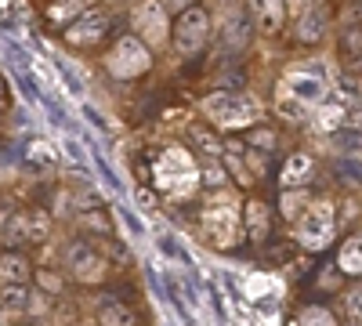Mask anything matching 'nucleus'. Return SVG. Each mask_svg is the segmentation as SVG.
<instances>
[{
	"label": "nucleus",
	"instance_id": "nucleus-15",
	"mask_svg": "<svg viewBox=\"0 0 362 326\" xmlns=\"http://www.w3.org/2000/svg\"><path fill=\"white\" fill-rule=\"evenodd\" d=\"M326 33V11L322 8H305V15L297 18V40L300 44H319Z\"/></svg>",
	"mask_w": 362,
	"mask_h": 326
},
{
	"label": "nucleus",
	"instance_id": "nucleus-14",
	"mask_svg": "<svg viewBox=\"0 0 362 326\" xmlns=\"http://www.w3.org/2000/svg\"><path fill=\"white\" fill-rule=\"evenodd\" d=\"M0 243H4L8 250L29 243V214H25V211H15V214L4 218V228H0Z\"/></svg>",
	"mask_w": 362,
	"mask_h": 326
},
{
	"label": "nucleus",
	"instance_id": "nucleus-11",
	"mask_svg": "<svg viewBox=\"0 0 362 326\" xmlns=\"http://www.w3.org/2000/svg\"><path fill=\"white\" fill-rule=\"evenodd\" d=\"M243 228H247V240L250 243H264L268 232H272V206L257 196H250L243 203Z\"/></svg>",
	"mask_w": 362,
	"mask_h": 326
},
{
	"label": "nucleus",
	"instance_id": "nucleus-32",
	"mask_svg": "<svg viewBox=\"0 0 362 326\" xmlns=\"http://www.w3.org/2000/svg\"><path fill=\"white\" fill-rule=\"evenodd\" d=\"M4 218H8V214H0V228H4Z\"/></svg>",
	"mask_w": 362,
	"mask_h": 326
},
{
	"label": "nucleus",
	"instance_id": "nucleus-24",
	"mask_svg": "<svg viewBox=\"0 0 362 326\" xmlns=\"http://www.w3.org/2000/svg\"><path fill=\"white\" fill-rule=\"evenodd\" d=\"M243 141H247V149H254V153H261V156H268V153L279 149V134L272 131V127H250Z\"/></svg>",
	"mask_w": 362,
	"mask_h": 326
},
{
	"label": "nucleus",
	"instance_id": "nucleus-20",
	"mask_svg": "<svg viewBox=\"0 0 362 326\" xmlns=\"http://www.w3.org/2000/svg\"><path fill=\"white\" fill-rule=\"evenodd\" d=\"M33 286L40 293H47V298H58L66 290V276L58 269H51V264H33Z\"/></svg>",
	"mask_w": 362,
	"mask_h": 326
},
{
	"label": "nucleus",
	"instance_id": "nucleus-4",
	"mask_svg": "<svg viewBox=\"0 0 362 326\" xmlns=\"http://www.w3.org/2000/svg\"><path fill=\"white\" fill-rule=\"evenodd\" d=\"M239 228H243V218H239L235 203H210L199 214V240L214 250L239 247Z\"/></svg>",
	"mask_w": 362,
	"mask_h": 326
},
{
	"label": "nucleus",
	"instance_id": "nucleus-5",
	"mask_svg": "<svg viewBox=\"0 0 362 326\" xmlns=\"http://www.w3.org/2000/svg\"><path fill=\"white\" fill-rule=\"evenodd\" d=\"M62 257H66V272H69V279L80 283V286H102V283L109 279V257H105L98 247L83 243V240L69 243Z\"/></svg>",
	"mask_w": 362,
	"mask_h": 326
},
{
	"label": "nucleus",
	"instance_id": "nucleus-8",
	"mask_svg": "<svg viewBox=\"0 0 362 326\" xmlns=\"http://www.w3.org/2000/svg\"><path fill=\"white\" fill-rule=\"evenodd\" d=\"M329 235H334V203H329V199L308 203L305 214L297 218V240H300V247L319 250V247L329 243Z\"/></svg>",
	"mask_w": 362,
	"mask_h": 326
},
{
	"label": "nucleus",
	"instance_id": "nucleus-16",
	"mask_svg": "<svg viewBox=\"0 0 362 326\" xmlns=\"http://www.w3.org/2000/svg\"><path fill=\"white\" fill-rule=\"evenodd\" d=\"M76 225H80L83 232H90V235H102V240H109V235L116 232V225H112V218H109L105 206H90V211H80V214H76Z\"/></svg>",
	"mask_w": 362,
	"mask_h": 326
},
{
	"label": "nucleus",
	"instance_id": "nucleus-1",
	"mask_svg": "<svg viewBox=\"0 0 362 326\" xmlns=\"http://www.w3.org/2000/svg\"><path fill=\"white\" fill-rule=\"evenodd\" d=\"M102 66L112 80H124V83L141 80V76H148V69H153V47H148L145 40H138L134 33H124L105 51Z\"/></svg>",
	"mask_w": 362,
	"mask_h": 326
},
{
	"label": "nucleus",
	"instance_id": "nucleus-9",
	"mask_svg": "<svg viewBox=\"0 0 362 326\" xmlns=\"http://www.w3.org/2000/svg\"><path fill=\"white\" fill-rule=\"evenodd\" d=\"M254 33H257V29H254L247 8H228V15L221 18V33H218V40H221V47H225L228 54H243V51L250 47Z\"/></svg>",
	"mask_w": 362,
	"mask_h": 326
},
{
	"label": "nucleus",
	"instance_id": "nucleus-12",
	"mask_svg": "<svg viewBox=\"0 0 362 326\" xmlns=\"http://www.w3.org/2000/svg\"><path fill=\"white\" fill-rule=\"evenodd\" d=\"M25 286L33 283V261H29L22 250H4L0 254V286Z\"/></svg>",
	"mask_w": 362,
	"mask_h": 326
},
{
	"label": "nucleus",
	"instance_id": "nucleus-27",
	"mask_svg": "<svg viewBox=\"0 0 362 326\" xmlns=\"http://www.w3.org/2000/svg\"><path fill=\"white\" fill-rule=\"evenodd\" d=\"M341 54L351 58V62H355V58H362V25L351 22L344 33H341Z\"/></svg>",
	"mask_w": 362,
	"mask_h": 326
},
{
	"label": "nucleus",
	"instance_id": "nucleus-30",
	"mask_svg": "<svg viewBox=\"0 0 362 326\" xmlns=\"http://www.w3.org/2000/svg\"><path fill=\"white\" fill-rule=\"evenodd\" d=\"M0 109H8V83H4V76H0Z\"/></svg>",
	"mask_w": 362,
	"mask_h": 326
},
{
	"label": "nucleus",
	"instance_id": "nucleus-23",
	"mask_svg": "<svg viewBox=\"0 0 362 326\" xmlns=\"http://www.w3.org/2000/svg\"><path fill=\"white\" fill-rule=\"evenodd\" d=\"M312 203V196H308V189H300V185H293V189H286L283 196H279V211L290 218V221H297L300 214H305V206Z\"/></svg>",
	"mask_w": 362,
	"mask_h": 326
},
{
	"label": "nucleus",
	"instance_id": "nucleus-17",
	"mask_svg": "<svg viewBox=\"0 0 362 326\" xmlns=\"http://www.w3.org/2000/svg\"><path fill=\"white\" fill-rule=\"evenodd\" d=\"M286 83H290V98H297L300 105H315V102L322 98V80H319V76L293 73Z\"/></svg>",
	"mask_w": 362,
	"mask_h": 326
},
{
	"label": "nucleus",
	"instance_id": "nucleus-7",
	"mask_svg": "<svg viewBox=\"0 0 362 326\" xmlns=\"http://www.w3.org/2000/svg\"><path fill=\"white\" fill-rule=\"evenodd\" d=\"M109 37V15L102 8H83L76 11V18L66 22L62 29V40L76 51H90V47H102Z\"/></svg>",
	"mask_w": 362,
	"mask_h": 326
},
{
	"label": "nucleus",
	"instance_id": "nucleus-18",
	"mask_svg": "<svg viewBox=\"0 0 362 326\" xmlns=\"http://www.w3.org/2000/svg\"><path fill=\"white\" fill-rule=\"evenodd\" d=\"M315 174V163L308 153H293L286 163H283V185H300V182H308V177Z\"/></svg>",
	"mask_w": 362,
	"mask_h": 326
},
{
	"label": "nucleus",
	"instance_id": "nucleus-28",
	"mask_svg": "<svg viewBox=\"0 0 362 326\" xmlns=\"http://www.w3.org/2000/svg\"><path fill=\"white\" fill-rule=\"evenodd\" d=\"M344 322L348 326H362V286H351L344 293Z\"/></svg>",
	"mask_w": 362,
	"mask_h": 326
},
{
	"label": "nucleus",
	"instance_id": "nucleus-13",
	"mask_svg": "<svg viewBox=\"0 0 362 326\" xmlns=\"http://www.w3.org/2000/svg\"><path fill=\"white\" fill-rule=\"evenodd\" d=\"M95 322L98 326H138V312L131 305H124V301L109 298V301H102L95 308Z\"/></svg>",
	"mask_w": 362,
	"mask_h": 326
},
{
	"label": "nucleus",
	"instance_id": "nucleus-29",
	"mask_svg": "<svg viewBox=\"0 0 362 326\" xmlns=\"http://www.w3.org/2000/svg\"><path fill=\"white\" fill-rule=\"evenodd\" d=\"M163 4H167V11H185V8L196 4V0H163Z\"/></svg>",
	"mask_w": 362,
	"mask_h": 326
},
{
	"label": "nucleus",
	"instance_id": "nucleus-22",
	"mask_svg": "<svg viewBox=\"0 0 362 326\" xmlns=\"http://www.w3.org/2000/svg\"><path fill=\"white\" fill-rule=\"evenodd\" d=\"M29 243H47L51 240V228H54V218L44 211V206H29Z\"/></svg>",
	"mask_w": 362,
	"mask_h": 326
},
{
	"label": "nucleus",
	"instance_id": "nucleus-10",
	"mask_svg": "<svg viewBox=\"0 0 362 326\" xmlns=\"http://www.w3.org/2000/svg\"><path fill=\"white\" fill-rule=\"evenodd\" d=\"M243 8H247L254 29L264 37H276L286 22V0H243Z\"/></svg>",
	"mask_w": 362,
	"mask_h": 326
},
{
	"label": "nucleus",
	"instance_id": "nucleus-31",
	"mask_svg": "<svg viewBox=\"0 0 362 326\" xmlns=\"http://www.w3.org/2000/svg\"><path fill=\"white\" fill-rule=\"evenodd\" d=\"M8 319H11V315H8L4 308H0V326H8Z\"/></svg>",
	"mask_w": 362,
	"mask_h": 326
},
{
	"label": "nucleus",
	"instance_id": "nucleus-21",
	"mask_svg": "<svg viewBox=\"0 0 362 326\" xmlns=\"http://www.w3.org/2000/svg\"><path fill=\"white\" fill-rule=\"evenodd\" d=\"M29 293H33V283L25 286H0V308H4L8 315H22L29 308Z\"/></svg>",
	"mask_w": 362,
	"mask_h": 326
},
{
	"label": "nucleus",
	"instance_id": "nucleus-33",
	"mask_svg": "<svg viewBox=\"0 0 362 326\" xmlns=\"http://www.w3.org/2000/svg\"><path fill=\"white\" fill-rule=\"evenodd\" d=\"M351 4H358V8H362V0H351Z\"/></svg>",
	"mask_w": 362,
	"mask_h": 326
},
{
	"label": "nucleus",
	"instance_id": "nucleus-3",
	"mask_svg": "<svg viewBox=\"0 0 362 326\" xmlns=\"http://www.w3.org/2000/svg\"><path fill=\"white\" fill-rule=\"evenodd\" d=\"M203 116L214 120L218 127H254V120L261 116V105L250 95H239V91H214L199 102Z\"/></svg>",
	"mask_w": 362,
	"mask_h": 326
},
{
	"label": "nucleus",
	"instance_id": "nucleus-19",
	"mask_svg": "<svg viewBox=\"0 0 362 326\" xmlns=\"http://www.w3.org/2000/svg\"><path fill=\"white\" fill-rule=\"evenodd\" d=\"M337 269H341L344 276L362 279V235H351V240L337 250Z\"/></svg>",
	"mask_w": 362,
	"mask_h": 326
},
{
	"label": "nucleus",
	"instance_id": "nucleus-2",
	"mask_svg": "<svg viewBox=\"0 0 362 326\" xmlns=\"http://www.w3.org/2000/svg\"><path fill=\"white\" fill-rule=\"evenodd\" d=\"M210 37H214V15H210L206 8H199V4L177 11L174 22H170V44H174V51L181 58L203 54Z\"/></svg>",
	"mask_w": 362,
	"mask_h": 326
},
{
	"label": "nucleus",
	"instance_id": "nucleus-26",
	"mask_svg": "<svg viewBox=\"0 0 362 326\" xmlns=\"http://www.w3.org/2000/svg\"><path fill=\"white\" fill-rule=\"evenodd\" d=\"M199 182H203V189H225L228 185V170L218 160H206L199 167Z\"/></svg>",
	"mask_w": 362,
	"mask_h": 326
},
{
	"label": "nucleus",
	"instance_id": "nucleus-6",
	"mask_svg": "<svg viewBox=\"0 0 362 326\" xmlns=\"http://www.w3.org/2000/svg\"><path fill=\"white\" fill-rule=\"evenodd\" d=\"M131 29L134 37L145 40L148 47H163L170 40V11L163 0H134V11H131Z\"/></svg>",
	"mask_w": 362,
	"mask_h": 326
},
{
	"label": "nucleus",
	"instance_id": "nucleus-25",
	"mask_svg": "<svg viewBox=\"0 0 362 326\" xmlns=\"http://www.w3.org/2000/svg\"><path fill=\"white\" fill-rule=\"evenodd\" d=\"M293 326H341V322H337V315L329 312V308H322V305H308V308H300V312H297Z\"/></svg>",
	"mask_w": 362,
	"mask_h": 326
}]
</instances>
